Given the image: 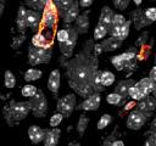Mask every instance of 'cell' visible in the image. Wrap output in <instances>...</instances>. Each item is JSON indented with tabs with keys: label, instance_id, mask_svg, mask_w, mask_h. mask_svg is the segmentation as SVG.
<instances>
[{
	"label": "cell",
	"instance_id": "1",
	"mask_svg": "<svg viewBox=\"0 0 156 146\" xmlns=\"http://www.w3.org/2000/svg\"><path fill=\"white\" fill-rule=\"evenodd\" d=\"M93 47L94 39H88L74 56L58 58L60 64L66 68L69 88L82 97H88L95 92L94 78L99 71V56L94 54Z\"/></svg>",
	"mask_w": 156,
	"mask_h": 146
},
{
	"label": "cell",
	"instance_id": "2",
	"mask_svg": "<svg viewBox=\"0 0 156 146\" xmlns=\"http://www.w3.org/2000/svg\"><path fill=\"white\" fill-rule=\"evenodd\" d=\"M29 112H30L29 101L17 102L15 100H11L10 105L7 107H4V109H2L4 118L10 127H12V125L17 124L18 122H21L22 119H24Z\"/></svg>",
	"mask_w": 156,
	"mask_h": 146
},
{
	"label": "cell",
	"instance_id": "3",
	"mask_svg": "<svg viewBox=\"0 0 156 146\" xmlns=\"http://www.w3.org/2000/svg\"><path fill=\"white\" fill-rule=\"evenodd\" d=\"M65 28L68 29V39L63 43H58V47H60V51L62 54V56L69 58L73 56V50L76 47V44H77V39H78V30L74 26H72L71 23H65Z\"/></svg>",
	"mask_w": 156,
	"mask_h": 146
},
{
	"label": "cell",
	"instance_id": "4",
	"mask_svg": "<svg viewBox=\"0 0 156 146\" xmlns=\"http://www.w3.org/2000/svg\"><path fill=\"white\" fill-rule=\"evenodd\" d=\"M52 56V50L50 49H43L33 46L32 44L28 47V63L30 66H37L40 63H48L50 62Z\"/></svg>",
	"mask_w": 156,
	"mask_h": 146
},
{
	"label": "cell",
	"instance_id": "5",
	"mask_svg": "<svg viewBox=\"0 0 156 146\" xmlns=\"http://www.w3.org/2000/svg\"><path fill=\"white\" fill-rule=\"evenodd\" d=\"M29 103H30V111L34 117L37 118L45 117L48 112V101H46V97L43 90L38 89L37 94L29 99Z\"/></svg>",
	"mask_w": 156,
	"mask_h": 146
},
{
	"label": "cell",
	"instance_id": "6",
	"mask_svg": "<svg viewBox=\"0 0 156 146\" xmlns=\"http://www.w3.org/2000/svg\"><path fill=\"white\" fill-rule=\"evenodd\" d=\"M74 108H76V95L74 94H67L63 97L57 100L56 109L65 118H68L74 111Z\"/></svg>",
	"mask_w": 156,
	"mask_h": 146
},
{
	"label": "cell",
	"instance_id": "7",
	"mask_svg": "<svg viewBox=\"0 0 156 146\" xmlns=\"http://www.w3.org/2000/svg\"><path fill=\"white\" fill-rule=\"evenodd\" d=\"M57 9H56V5L52 0H50L44 10H43V16H41V21H43V24L48 28V29H52L57 22Z\"/></svg>",
	"mask_w": 156,
	"mask_h": 146
},
{
	"label": "cell",
	"instance_id": "8",
	"mask_svg": "<svg viewBox=\"0 0 156 146\" xmlns=\"http://www.w3.org/2000/svg\"><path fill=\"white\" fill-rule=\"evenodd\" d=\"M150 116H147L146 113L139 111V109H133L127 118V128L132 129V130H139L140 128H143L145 125V123L147 122Z\"/></svg>",
	"mask_w": 156,
	"mask_h": 146
},
{
	"label": "cell",
	"instance_id": "9",
	"mask_svg": "<svg viewBox=\"0 0 156 146\" xmlns=\"http://www.w3.org/2000/svg\"><path fill=\"white\" fill-rule=\"evenodd\" d=\"M100 102H101L100 92H94L88 97H85V100L80 102L76 108L83 109V111H96L100 106Z\"/></svg>",
	"mask_w": 156,
	"mask_h": 146
},
{
	"label": "cell",
	"instance_id": "10",
	"mask_svg": "<svg viewBox=\"0 0 156 146\" xmlns=\"http://www.w3.org/2000/svg\"><path fill=\"white\" fill-rule=\"evenodd\" d=\"M132 22H133L135 29H138V30L143 29V28H145V27H147L149 24L152 23L145 16L144 10H140V9H135V10L132 11Z\"/></svg>",
	"mask_w": 156,
	"mask_h": 146
},
{
	"label": "cell",
	"instance_id": "11",
	"mask_svg": "<svg viewBox=\"0 0 156 146\" xmlns=\"http://www.w3.org/2000/svg\"><path fill=\"white\" fill-rule=\"evenodd\" d=\"M130 24H132V21L127 19L126 23L122 24V26H111L110 29H108V33H110L111 36H115V38H117V39L123 41L129 34Z\"/></svg>",
	"mask_w": 156,
	"mask_h": 146
},
{
	"label": "cell",
	"instance_id": "12",
	"mask_svg": "<svg viewBox=\"0 0 156 146\" xmlns=\"http://www.w3.org/2000/svg\"><path fill=\"white\" fill-rule=\"evenodd\" d=\"M135 86L138 88V90L140 91V94L144 99L154 91V89L156 86V82H154L150 77H146V78L140 79L139 82H135Z\"/></svg>",
	"mask_w": 156,
	"mask_h": 146
},
{
	"label": "cell",
	"instance_id": "13",
	"mask_svg": "<svg viewBox=\"0 0 156 146\" xmlns=\"http://www.w3.org/2000/svg\"><path fill=\"white\" fill-rule=\"evenodd\" d=\"M136 109L146 113L147 116H151L152 112L156 109V99L154 96L147 95L146 97L139 100V102L136 105Z\"/></svg>",
	"mask_w": 156,
	"mask_h": 146
},
{
	"label": "cell",
	"instance_id": "14",
	"mask_svg": "<svg viewBox=\"0 0 156 146\" xmlns=\"http://www.w3.org/2000/svg\"><path fill=\"white\" fill-rule=\"evenodd\" d=\"M119 56L123 60L124 69H133L136 66V49L134 46L129 47V50H127L126 52L119 54Z\"/></svg>",
	"mask_w": 156,
	"mask_h": 146
},
{
	"label": "cell",
	"instance_id": "15",
	"mask_svg": "<svg viewBox=\"0 0 156 146\" xmlns=\"http://www.w3.org/2000/svg\"><path fill=\"white\" fill-rule=\"evenodd\" d=\"M61 135V130L58 128H50L45 129V137H44V146H56L58 144Z\"/></svg>",
	"mask_w": 156,
	"mask_h": 146
},
{
	"label": "cell",
	"instance_id": "16",
	"mask_svg": "<svg viewBox=\"0 0 156 146\" xmlns=\"http://www.w3.org/2000/svg\"><path fill=\"white\" fill-rule=\"evenodd\" d=\"M78 16H79V2H78V0H74L73 4L61 16V18H62V21L65 23H72V22L76 21V18Z\"/></svg>",
	"mask_w": 156,
	"mask_h": 146
},
{
	"label": "cell",
	"instance_id": "17",
	"mask_svg": "<svg viewBox=\"0 0 156 146\" xmlns=\"http://www.w3.org/2000/svg\"><path fill=\"white\" fill-rule=\"evenodd\" d=\"M41 21V15L39 11L35 10H27V15H26V22H27V27L30 28L32 30H37L39 28Z\"/></svg>",
	"mask_w": 156,
	"mask_h": 146
},
{
	"label": "cell",
	"instance_id": "18",
	"mask_svg": "<svg viewBox=\"0 0 156 146\" xmlns=\"http://www.w3.org/2000/svg\"><path fill=\"white\" fill-rule=\"evenodd\" d=\"M89 10L84 11L83 13H79V16L76 18V24L74 27L77 28L79 34H85L89 29Z\"/></svg>",
	"mask_w": 156,
	"mask_h": 146
},
{
	"label": "cell",
	"instance_id": "19",
	"mask_svg": "<svg viewBox=\"0 0 156 146\" xmlns=\"http://www.w3.org/2000/svg\"><path fill=\"white\" fill-rule=\"evenodd\" d=\"M60 83H61V73L58 69H54L51 71L50 75H49V80H48V88L49 90L56 96L60 89Z\"/></svg>",
	"mask_w": 156,
	"mask_h": 146
},
{
	"label": "cell",
	"instance_id": "20",
	"mask_svg": "<svg viewBox=\"0 0 156 146\" xmlns=\"http://www.w3.org/2000/svg\"><path fill=\"white\" fill-rule=\"evenodd\" d=\"M28 136H29V140L33 144H39V142L44 141L45 129H41L38 125H30L28 128Z\"/></svg>",
	"mask_w": 156,
	"mask_h": 146
},
{
	"label": "cell",
	"instance_id": "21",
	"mask_svg": "<svg viewBox=\"0 0 156 146\" xmlns=\"http://www.w3.org/2000/svg\"><path fill=\"white\" fill-rule=\"evenodd\" d=\"M113 15H115V12H113V10H112L110 6H104V7L101 9V12H100L99 23L110 29V27H111V24H112Z\"/></svg>",
	"mask_w": 156,
	"mask_h": 146
},
{
	"label": "cell",
	"instance_id": "22",
	"mask_svg": "<svg viewBox=\"0 0 156 146\" xmlns=\"http://www.w3.org/2000/svg\"><path fill=\"white\" fill-rule=\"evenodd\" d=\"M135 84V82L133 79H123V80H119L116 86H115V92L119 94L121 96H123L124 99L128 96V92H129V89Z\"/></svg>",
	"mask_w": 156,
	"mask_h": 146
},
{
	"label": "cell",
	"instance_id": "23",
	"mask_svg": "<svg viewBox=\"0 0 156 146\" xmlns=\"http://www.w3.org/2000/svg\"><path fill=\"white\" fill-rule=\"evenodd\" d=\"M26 15L27 10L24 6H20L17 11V17H16V26L17 29L21 34H26V28H27V22H26Z\"/></svg>",
	"mask_w": 156,
	"mask_h": 146
},
{
	"label": "cell",
	"instance_id": "24",
	"mask_svg": "<svg viewBox=\"0 0 156 146\" xmlns=\"http://www.w3.org/2000/svg\"><path fill=\"white\" fill-rule=\"evenodd\" d=\"M122 43H123L122 40L117 39V38H115V36H110V38H107V39H104L100 44H101V46H102V50L106 51V52H108V51H115V50L119 49L121 45H122Z\"/></svg>",
	"mask_w": 156,
	"mask_h": 146
},
{
	"label": "cell",
	"instance_id": "25",
	"mask_svg": "<svg viewBox=\"0 0 156 146\" xmlns=\"http://www.w3.org/2000/svg\"><path fill=\"white\" fill-rule=\"evenodd\" d=\"M32 45L37 47H43V49H50L52 45V41H50L44 34L37 33L32 36Z\"/></svg>",
	"mask_w": 156,
	"mask_h": 146
},
{
	"label": "cell",
	"instance_id": "26",
	"mask_svg": "<svg viewBox=\"0 0 156 146\" xmlns=\"http://www.w3.org/2000/svg\"><path fill=\"white\" fill-rule=\"evenodd\" d=\"M41 75H43V72L40 69L29 68L24 73V80L26 82H34V80H38L39 78H41Z\"/></svg>",
	"mask_w": 156,
	"mask_h": 146
},
{
	"label": "cell",
	"instance_id": "27",
	"mask_svg": "<svg viewBox=\"0 0 156 146\" xmlns=\"http://www.w3.org/2000/svg\"><path fill=\"white\" fill-rule=\"evenodd\" d=\"M106 101L110 103V105H116V106H122L124 103V97L121 96L117 92H111L106 96Z\"/></svg>",
	"mask_w": 156,
	"mask_h": 146
},
{
	"label": "cell",
	"instance_id": "28",
	"mask_svg": "<svg viewBox=\"0 0 156 146\" xmlns=\"http://www.w3.org/2000/svg\"><path fill=\"white\" fill-rule=\"evenodd\" d=\"M88 124H89V118L85 114H82L79 117V119H78V123H77V131H78L79 136H83L84 135Z\"/></svg>",
	"mask_w": 156,
	"mask_h": 146
},
{
	"label": "cell",
	"instance_id": "29",
	"mask_svg": "<svg viewBox=\"0 0 156 146\" xmlns=\"http://www.w3.org/2000/svg\"><path fill=\"white\" fill-rule=\"evenodd\" d=\"M115 79H116V77H115V74L112 72H110V71H102L101 72V84L104 86L112 85Z\"/></svg>",
	"mask_w": 156,
	"mask_h": 146
},
{
	"label": "cell",
	"instance_id": "30",
	"mask_svg": "<svg viewBox=\"0 0 156 146\" xmlns=\"http://www.w3.org/2000/svg\"><path fill=\"white\" fill-rule=\"evenodd\" d=\"M4 84L7 89H13L16 85V78L11 71H6L4 74Z\"/></svg>",
	"mask_w": 156,
	"mask_h": 146
},
{
	"label": "cell",
	"instance_id": "31",
	"mask_svg": "<svg viewBox=\"0 0 156 146\" xmlns=\"http://www.w3.org/2000/svg\"><path fill=\"white\" fill-rule=\"evenodd\" d=\"M108 33V28H106L105 26H102V24H100L99 22H98V24H96V27H95V29H94V40H100V39H102L106 34Z\"/></svg>",
	"mask_w": 156,
	"mask_h": 146
},
{
	"label": "cell",
	"instance_id": "32",
	"mask_svg": "<svg viewBox=\"0 0 156 146\" xmlns=\"http://www.w3.org/2000/svg\"><path fill=\"white\" fill-rule=\"evenodd\" d=\"M73 1H74V0H61V1L56 2L55 5H56V9H57L58 15H60V16H62V15L66 12V10H67V9L73 4Z\"/></svg>",
	"mask_w": 156,
	"mask_h": 146
},
{
	"label": "cell",
	"instance_id": "33",
	"mask_svg": "<svg viewBox=\"0 0 156 146\" xmlns=\"http://www.w3.org/2000/svg\"><path fill=\"white\" fill-rule=\"evenodd\" d=\"M111 122H112V116H111V114H107V113L102 114V116L100 117L99 122H98V129H99V130L105 129Z\"/></svg>",
	"mask_w": 156,
	"mask_h": 146
},
{
	"label": "cell",
	"instance_id": "34",
	"mask_svg": "<svg viewBox=\"0 0 156 146\" xmlns=\"http://www.w3.org/2000/svg\"><path fill=\"white\" fill-rule=\"evenodd\" d=\"M37 91H38V89H37L34 85L27 84V85H24V86L22 88L21 94H22L24 97H32V96H34V95L37 94Z\"/></svg>",
	"mask_w": 156,
	"mask_h": 146
},
{
	"label": "cell",
	"instance_id": "35",
	"mask_svg": "<svg viewBox=\"0 0 156 146\" xmlns=\"http://www.w3.org/2000/svg\"><path fill=\"white\" fill-rule=\"evenodd\" d=\"M144 146H156V131L149 130L146 133V140L144 142Z\"/></svg>",
	"mask_w": 156,
	"mask_h": 146
},
{
	"label": "cell",
	"instance_id": "36",
	"mask_svg": "<svg viewBox=\"0 0 156 146\" xmlns=\"http://www.w3.org/2000/svg\"><path fill=\"white\" fill-rule=\"evenodd\" d=\"M111 63L115 66V68L117 71H123L124 69V63H123V60L121 58L119 55H116V56L111 57Z\"/></svg>",
	"mask_w": 156,
	"mask_h": 146
},
{
	"label": "cell",
	"instance_id": "37",
	"mask_svg": "<svg viewBox=\"0 0 156 146\" xmlns=\"http://www.w3.org/2000/svg\"><path fill=\"white\" fill-rule=\"evenodd\" d=\"M24 1H26V5L28 7H30L32 10H35V11H39V12H41L44 10V7L40 4V0H24Z\"/></svg>",
	"mask_w": 156,
	"mask_h": 146
},
{
	"label": "cell",
	"instance_id": "38",
	"mask_svg": "<svg viewBox=\"0 0 156 146\" xmlns=\"http://www.w3.org/2000/svg\"><path fill=\"white\" fill-rule=\"evenodd\" d=\"M68 29L67 28H61V29H58L57 30V33H56V39H57V41L58 43H63V41H66L67 39H68Z\"/></svg>",
	"mask_w": 156,
	"mask_h": 146
},
{
	"label": "cell",
	"instance_id": "39",
	"mask_svg": "<svg viewBox=\"0 0 156 146\" xmlns=\"http://www.w3.org/2000/svg\"><path fill=\"white\" fill-rule=\"evenodd\" d=\"M62 119H63V116L61 114V113H55V114H52L51 116V118H50V127L51 128H56L61 122H62Z\"/></svg>",
	"mask_w": 156,
	"mask_h": 146
},
{
	"label": "cell",
	"instance_id": "40",
	"mask_svg": "<svg viewBox=\"0 0 156 146\" xmlns=\"http://www.w3.org/2000/svg\"><path fill=\"white\" fill-rule=\"evenodd\" d=\"M126 17L121 13H115L113 15V18H112V24L111 26H122L126 23Z\"/></svg>",
	"mask_w": 156,
	"mask_h": 146
},
{
	"label": "cell",
	"instance_id": "41",
	"mask_svg": "<svg viewBox=\"0 0 156 146\" xmlns=\"http://www.w3.org/2000/svg\"><path fill=\"white\" fill-rule=\"evenodd\" d=\"M24 40H26V34H21L18 36H15L13 40H12V43H11V46L13 49H18L24 43Z\"/></svg>",
	"mask_w": 156,
	"mask_h": 146
},
{
	"label": "cell",
	"instance_id": "42",
	"mask_svg": "<svg viewBox=\"0 0 156 146\" xmlns=\"http://www.w3.org/2000/svg\"><path fill=\"white\" fill-rule=\"evenodd\" d=\"M129 1L130 0H112L115 7L118 9V10H126L129 5Z\"/></svg>",
	"mask_w": 156,
	"mask_h": 146
},
{
	"label": "cell",
	"instance_id": "43",
	"mask_svg": "<svg viewBox=\"0 0 156 146\" xmlns=\"http://www.w3.org/2000/svg\"><path fill=\"white\" fill-rule=\"evenodd\" d=\"M145 16L147 17V19H150L151 22L156 21V7H149L146 10H144Z\"/></svg>",
	"mask_w": 156,
	"mask_h": 146
},
{
	"label": "cell",
	"instance_id": "44",
	"mask_svg": "<svg viewBox=\"0 0 156 146\" xmlns=\"http://www.w3.org/2000/svg\"><path fill=\"white\" fill-rule=\"evenodd\" d=\"M116 135H117V128H115V130L111 133V135L107 136V139L102 142V146H111V144L116 140Z\"/></svg>",
	"mask_w": 156,
	"mask_h": 146
},
{
	"label": "cell",
	"instance_id": "45",
	"mask_svg": "<svg viewBox=\"0 0 156 146\" xmlns=\"http://www.w3.org/2000/svg\"><path fill=\"white\" fill-rule=\"evenodd\" d=\"M93 50H94V54H95L96 56H99L101 52H104V50H102V46H101V44H100V43H98V44H94V47H93Z\"/></svg>",
	"mask_w": 156,
	"mask_h": 146
},
{
	"label": "cell",
	"instance_id": "46",
	"mask_svg": "<svg viewBox=\"0 0 156 146\" xmlns=\"http://www.w3.org/2000/svg\"><path fill=\"white\" fill-rule=\"evenodd\" d=\"M93 1H94V0H78L80 7H89V6L93 4Z\"/></svg>",
	"mask_w": 156,
	"mask_h": 146
},
{
	"label": "cell",
	"instance_id": "47",
	"mask_svg": "<svg viewBox=\"0 0 156 146\" xmlns=\"http://www.w3.org/2000/svg\"><path fill=\"white\" fill-rule=\"evenodd\" d=\"M149 77L154 80V82H156V64L150 69V73H149Z\"/></svg>",
	"mask_w": 156,
	"mask_h": 146
},
{
	"label": "cell",
	"instance_id": "48",
	"mask_svg": "<svg viewBox=\"0 0 156 146\" xmlns=\"http://www.w3.org/2000/svg\"><path fill=\"white\" fill-rule=\"evenodd\" d=\"M147 36V33L145 32L140 38H138V41H136V45H141V44H144L145 43V38Z\"/></svg>",
	"mask_w": 156,
	"mask_h": 146
},
{
	"label": "cell",
	"instance_id": "49",
	"mask_svg": "<svg viewBox=\"0 0 156 146\" xmlns=\"http://www.w3.org/2000/svg\"><path fill=\"white\" fill-rule=\"evenodd\" d=\"M149 130L156 131V116L154 117V119H152V122H151V124H150V129H149Z\"/></svg>",
	"mask_w": 156,
	"mask_h": 146
},
{
	"label": "cell",
	"instance_id": "50",
	"mask_svg": "<svg viewBox=\"0 0 156 146\" xmlns=\"http://www.w3.org/2000/svg\"><path fill=\"white\" fill-rule=\"evenodd\" d=\"M111 146H124V142H123L122 140H115V141L111 144Z\"/></svg>",
	"mask_w": 156,
	"mask_h": 146
},
{
	"label": "cell",
	"instance_id": "51",
	"mask_svg": "<svg viewBox=\"0 0 156 146\" xmlns=\"http://www.w3.org/2000/svg\"><path fill=\"white\" fill-rule=\"evenodd\" d=\"M4 9H5V0H0V17L4 12Z\"/></svg>",
	"mask_w": 156,
	"mask_h": 146
},
{
	"label": "cell",
	"instance_id": "52",
	"mask_svg": "<svg viewBox=\"0 0 156 146\" xmlns=\"http://www.w3.org/2000/svg\"><path fill=\"white\" fill-rule=\"evenodd\" d=\"M49 1H50V0H40V4H41L43 7H45V5H46Z\"/></svg>",
	"mask_w": 156,
	"mask_h": 146
},
{
	"label": "cell",
	"instance_id": "53",
	"mask_svg": "<svg viewBox=\"0 0 156 146\" xmlns=\"http://www.w3.org/2000/svg\"><path fill=\"white\" fill-rule=\"evenodd\" d=\"M133 1H134V4H135L136 6H140V4H141L143 0H133Z\"/></svg>",
	"mask_w": 156,
	"mask_h": 146
},
{
	"label": "cell",
	"instance_id": "54",
	"mask_svg": "<svg viewBox=\"0 0 156 146\" xmlns=\"http://www.w3.org/2000/svg\"><path fill=\"white\" fill-rule=\"evenodd\" d=\"M68 146H82L79 142H72V144H69Z\"/></svg>",
	"mask_w": 156,
	"mask_h": 146
},
{
	"label": "cell",
	"instance_id": "55",
	"mask_svg": "<svg viewBox=\"0 0 156 146\" xmlns=\"http://www.w3.org/2000/svg\"><path fill=\"white\" fill-rule=\"evenodd\" d=\"M151 94H152V96H154V97L156 99V86H155V89H154V91H152Z\"/></svg>",
	"mask_w": 156,
	"mask_h": 146
},
{
	"label": "cell",
	"instance_id": "56",
	"mask_svg": "<svg viewBox=\"0 0 156 146\" xmlns=\"http://www.w3.org/2000/svg\"><path fill=\"white\" fill-rule=\"evenodd\" d=\"M52 1H54V2L56 4V2H58V1H61V0H52Z\"/></svg>",
	"mask_w": 156,
	"mask_h": 146
},
{
	"label": "cell",
	"instance_id": "57",
	"mask_svg": "<svg viewBox=\"0 0 156 146\" xmlns=\"http://www.w3.org/2000/svg\"><path fill=\"white\" fill-rule=\"evenodd\" d=\"M155 63H156V55H155Z\"/></svg>",
	"mask_w": 156,
	"mask_h": 146
},
{
	"label": "cell",
	"instance_id": "58",
	"mask_svg": "<svg viewBox=\"0 0 156 146\" xmlns=\"http://www.w3.org/2000/svg\"><path fill=\"white\" fill-rule=\"evenodd\" d=\"M151 1H156V0H151Z\"/></svg>",
	"mask_w": 156,
	"mask_h": 146
}]
</instances>
